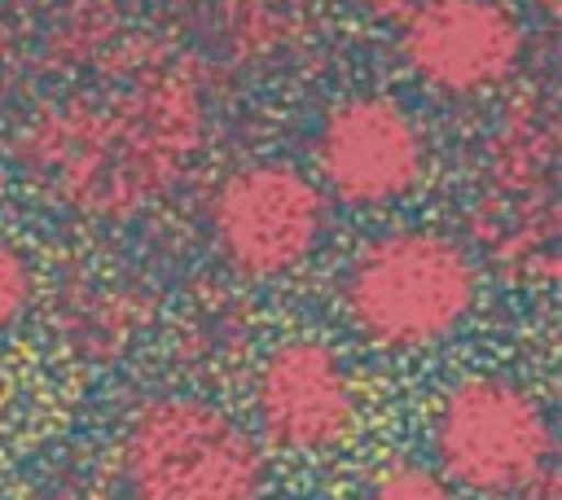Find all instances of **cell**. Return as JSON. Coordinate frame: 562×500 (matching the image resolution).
<instances>
[{"instance_id":"6da1fadb","label":"cell","mask_w":562,"mask_h":500,"mask_svg":"<svg viewBox=\"0 0 562 500\" xmlns=\"http://www.w3.org/2000/svg\"><path fill=\"white\" fill-rule=\"evenodd\" d=\"M206 88L180 61H132L105 96H57L13 132L31 189L83 219H132L162 202L206 145Z\"/></svg>"},{"instance_id":"7a4b0ae2","label":"cell","mask_w":562,"mask_h":500,"mask_svg":"<svg viewBox=\"0 0 562 500\" xmlns=\"http://www.w3.org/2000/svg\"><path fill=\"white\" fill-rule=\"evenodd\" d=\"M479 259L439 228L404 224L369 237L338 276L347 325L378 351L413 355L448 342L479 307Z\"/></svg>"},{"instance_id":"3957f363","label":"cell","mask_w":562,"mask_h":500,"mask_svg":"<svg viewBox=\"0 0 562 500\" xmlns=\"http://www.w3.org/2000/svg\"><path fill=\"white\" fill-rule=\"evenodd\" d=\"M123 500H263V443L202 395L140 399L114 443Z\"/></svg>"},{"instance_id":"277c9868","label":"cell","mask_w":562,"mask_h":500,"mask_svg":"<svg viewBox=\"0 0 562 500\" xmlns=\"http://www.w3.org/2000/svg\"><path fill=\"white\" fill-rule=\"evenodd\" d=\"M435 469L470 496H540L553 482L549 408L514 377L470 373L452 382L430 412Z\"/></svg>"},{"instance_id":"5b68a950","label":"cell","mask_w":562,"mask_h":500,"mask_svg":"<svg viewBox=\"0 0 562 500\" xmlns=\"http://www.w3.org/2000/svg\"><path fill=\"white\" fill-rule=\"evenodd\" d=\"M206 228L215 254L246 281H277L299 272L329 228L325 189L290 162L233 167L211 202Z\"/></svg>"},{"instance_id":"8992f818","label":"cell","mask_w":562,"mask_h":500,"mask_svg":"<svg viewBox=\"0 0 562 500\" xmlns=\"http://www.w3.org/2000/svg\"><path fill=\"white\" fill-rule=\"evenodd\" d=\"M321 189L347 206L404 202L430 167V145L413 110L386 92H356L325 110L312 140Z\"/></svg>"},{"instance_id":"52a82bcc","label":"cell","mask_w":562,"mask_h":500,"mask_svg":"<svg viewBox=\"0 0 562 500\" xmlns=\"http://www.w3.org/2000/svg\"><path fill=\"white\" fill-rule=\"evenodd\" d=\"M255 439L290 456L342 447L360 425V386L347 360L321 338H285L263 351L250 377Z\"/></svg>"},{"instance_id":"ba28073f","label":"cell","mask_w":562,"mask_h":500,"mask_svg":"<svg viewBox=\"0 0 562 500\" xmlns=\"http://www.w3.org/2000/svg\"><path fill=\"white\" fill-rule=\"evenodd\" d=\"M522 48V22L501 0H413L400 13L404 66L448 96H479L509 83Z\"/></svg>"},{"instance_id":"9c48e42d","label":"cell","mask_w":562,"mask_h":500,"mask_svg":"<svg viewBox=\"0 0 562 500\" xmlns=\"http://www.w3.org/2000/svg\"><path fill=\"white\" fill-rule=\"evenodd\" d=\"M487 189L492 202H549L558 167V123L540 101H522L505 114L487 140Z\"/></svg>"},{"instance_id":"30bf717a","label":"cell","mask_w":562,"mask_h":500,"mask_svg":"<svg viewBox=\"0 0 562 500\" xmlns=\"http://www.w3.org/2000/svg\"><path fill=\"white\" fill-rule=\"evenodd\" d=\"M140 316V298L119 281H79L57 303V329L83 360H114V351H123L136 333Z\"/></svg>"},{"instance_id":"8fae6325","label":"cell","mask_w":562,"mask_h":500,"mask_svg":"<svg viewBox=\"0 0 562 500\" xmlns=\"http://www.w3.org/2000/svg\"><path fill=\"white\" fill-rule=\"evenodd\" d=\"M360 500H461L457 487L435 469V465H417V461H395V465H382Z\"/></svg>"},{"instance_id":"7c38bea8","label":"cell","mask_w":562,"mask_h":500,"mask_svg":"<svg viewBox=\"0 0 562 500\" xmlns=\"http://www.w3.org/2000/svg\"><path fill=\"white\" fill-rule=\"evenodd\" d=\"M35 294H40V276L31 254L0 232V333L26 320V311L35 307Z\"/></svg>"},{"instance_id":"4fadbf2b","label":"cell","mask_w":562,"mask_h":500,"mask_svg":"<svg viewBox=\"0 0 562 500\" xmlns=\"http://www.w3.org/2000/svg\"><path fill=\"white\" fill-rule=\"evenodd\" d=\"M9 430H13V408H9V395H4V386H0V456H4V447H9Z\"/></svg>"},{"instance_id":"5bb4252c","label":"cell","mask_w":562,"mask_h":500,"mask_svg":"<svg viewBox=\"0 0 562 500\" xmlns=\"http://www.w3.org/2000/svg\"><path fill=\"white\" fill-rule=\"evenodd\" d=\"M373 13H404L408 9V0H364Z\"/></svg>"},{"instance_id":"9a60e30c","label":"cell","mask_w":562,"mask_h":500,"mask_svg":"<svg viewBox=\"0 0 562 500\" xmlns=\"http://www.w3.org/2000/svg\"><path fill=\"white\" fill-rule=\"evenodd\" d=\"M544 500H553V487H549V491H544Z\"/></svg>"}]
</instances>
